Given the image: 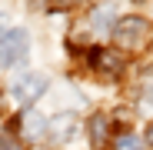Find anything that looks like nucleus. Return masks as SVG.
Instances as JSON below:
<instances>
[{
	"label": "nucleus",
	"mask_w": 153,
	"mask_h": 150,
	"mask_svg": "<svg viewBox=\"0 0 153 150\" xmlns=\"http://www.w3.org/2000/svg\"><path fill=\"white\" fill-rule=\"evenodd\" d=\"M150 40H153V23L146 17L130 13V17L117 20V27H113V43L120 50H126V54H140V50H146Z\"/></svg>",
	"instance_id": "f257e3e1"
},
{
	"label": "nucleus",
	"mask_w": 153,
	"mask_h": 150,
	"mask_svg": "<svg viewBox=\"0 0 153 150\" xmlns=\"http://www.w3.org/2000/svg\"><path fill=\"white\" fill-rule=\"evenodd\" d=\"M27 50H30V34L13 27V30H7L4 37H0V63L4 67L20 63L23 57H27Z\"/></svg>",
	"instance_id": "f03ea898"
},
{
	"label": "nucleus",
	"mask_w": 153,
	"mask_h": 150,
	"mask_svg": "<svg viewBox=\"0 0 153 150\" xmlns=\"http://www.w3.org/2000/svg\"><path fill=\"white\" fill-rule=\"evenodd\" d=\"M47 73H20V77L13 80V87H10V93H13V100H20V104H33L37 97H43V90H47Z\"/></svg>",
	"instance_id": "7ed1b4c3"
},
{
	"label": "nucleus",
	"mask_w": 153,
	"mask_h": 150,
	"mask_svg": "<svg viewBox=\"0 0 153 150\" xmlns=\"http://www.w3.org/2000/svg\"><path fill=\"white\" fill-rule=\"evenodd\" d=\"M90 67L97 73H103V77H120L123 73V57L117 54V50H107V47H100L90 54Z\"/></svg>",
	"instance_id": "20e7f679"
},
{
	"label": "nucleus",
	"mask_w": 153,
	"mask_h": 150,
	"mask_svg": "<svg viewBox=\"0 0 153 150\" xmlns=\"http://www.w3.org/2000/svg\"><path fill=\"white\" fill-rule=\"evenodd\" d=\"M87 130H90V140L97 150H107L110 147V117L107 113H93L90 123H87Z\"/></svg>",
	"instance_id": "39448f33"
},
{
	"label": "nucleus",
	"mask_w": 153,
	"mask_h": 150,
	"mask_svg": "<svg viewBox=\"0 0 153 150\" xmlns=\"http://www.w3.org/2000/svg\"><path fill=\"white\" fill-rule=\"evenodd\" d=\"M73 134H76V117L73 113H60L53 123H50V137H53L57 143H67Z\"/></svg>",
	"instance_id": "423d86ee"
},
{
	"label": "nucleus",
	"mask_w": 153,
	"mask_h": 150,
	"mask_svg": "<svg viewBox=\"0 0 153 150\" xmlns=\"http://www.w3.org/2000/svg\"><path fill=\"white\" fill-rule=\"evenodd\" d=\"M113 4H100L93 13H90V23H93V27L97 30H110V23H113Z\"/></svg>",
	"instance_id": "0eeeda50"
},
{
	"label": "nucleus",
	"mask_w": 153,
	"mask_h": 150,
	"mask_svg": "<svg viewBox=\"0 0 153 150\" xmlns=\"http://www.w3.org/2000/svg\"><path fill=\"white\" fill-rule=\"evenodd\" d=\"M20 127H23L27 137H40V134H43V117H40L37 110H27V113L20 117Z\"/></svg>",
	"instance_id": "6e6552de"
},
{
	"label": "nucleus",
	"mask_w": 153,
	"mask_h": 150,
	"mask_svg": "<svg viewBox=\"0 0 153 150\" xmlns=\"http://www.w3.org/2000/svg\"><path fill=\"white\" fill-rule=\"evenodd\" d=\"M0 150H23L13 130H4V134H0Z\"/></svg>",
	"instance_id": "1a4fd4ad"
},
{
	"label": "nucleus",
	"mask_w": 153,
	"mask_h": 150,
	"mask_svg": "<svg viewBox=\"0 0 153 150\" xmlns=\"http://www.w3.org/2000/svg\"><path fill=\"white\" fill-rule=\"evenodd\" d=\"M117 150H143V147H140V137H133V134H123V137L117 140Z\"/></svg>",
	"instance_id": "9d476101"
},
{
	"label": "nucleus",
	"mask_w": 153,
	"mask_h": 150,
	"mask_svg": "<svg viewBox=\"0 0 153 150\" xmlns=\"http://www.w3.org/2000/svg\"><path fill=\"white\" fill-rule=\"evenodd\" d=\"M143 110H153V90H143V104H140Z\"/></svg>",
	"instance_id": "9b49d317"
},
{
	"label": "nucleus",
	"mask_w": 153,
	"mask_h": 150,
	"mask_svg": "<svg viewBox=\"0 0 153 150\" xmlns=\"http://www.w3.org/2000/svg\"><path fill=\"white\" fill-rule=\"evenodd\" d=\"M53 4H57V7H73L76 0H53Z\"/></svg>",
	"instance_id": "f8f14e48"
},
{
	"label": "nucleus",
	"mask_w": 153,
	"mask_h": 150,
	"mask_svg": "<svg viewBox=\"0 0 153 150\" xmlns=\"http://www.w3.org/2000/svg\"><path fill=\"white\" fill-rule=\"evenodd\" d=\"M146 143L153 147V123H150V130H146Z\"/></svg>",
	"instance_id": "ddd939ff"
},
{
	"label": "nucleus",
	"mask_w": 153,
	"mask_h": 150,
	"mask_svg": "<svg viewBox=\"0 0 153 150\" xmlns=\"http://www.w3.org/2000/svg\"><path fill=\"white\" fill-rule=\"evenodd\" d=\"M30 4H43V0H30Z\"/></svg>",
	"instance_id": "4468645a"
},
{
	"label": "nucleus",
	"mask_w": 153,
	"mask_h": 150,
	"mask_svg": "<svg viewBox=\"0 0 153 150\" xmlns=\"http://www.w3.org/2000/svg\"><path fill=\"white\" fill-rule=\"evenodd\" d=\"M137 4H140V0H137Z\"/></svg>",
	"instance_id": "2eb2a0df"
}]
</instances>
